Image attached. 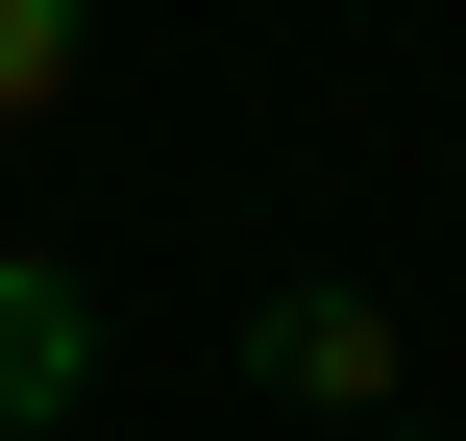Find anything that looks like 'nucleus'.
<instances>
[{
  "label": "nucleus",
  "mask_w": 466,
  "mask_h": 441,
  "mask_svg": "<svg viewBox=\"0 0 466 441\" xmlns=\"http://www.w3.org/2000/svg\"><path fill=\"white\" fill-rule=\"evenodd\" d=\"M344 441H393V417H344Z\"/></svg>",
  "instance_id": "4"
},
{
  "label": "nucleus",
  "mask_w": 466,
  "mask_h": 441,
  "mask_svg": "<svg viewBox=\"0 0 466 441\" xmlns=\"http://www.w3.org/2000/svg\"><path fill=\"white\" fill-rule=\"evenodd\" d=\"M98 393V319H74V270H0V417H74Z\"/></svg>",
  "instance_id": "2"
},
{
  "label": "nucleus",
  "mask_w": 466,
  "mask_h": 441,
  "mask_svg": "<svg viewBox=\"0 0 466 441\" xmlns=\"http://www.w3.org/2000/svg\"><path fill=\"white\" fill-rule=\"evenodd\" d=\"M74 74H98V0H0V147H25Z\"/></svg>",
  "instance_id": "3"
},
{
  "label": "nucleus",
  "mask_w": 466,
  "mask_h": 441,
  "mask_svg": "<svg viewBox=\"0 0 466 441\" xmlns=\"http://www.w3.org/2000/svg\"><path fill=\"white\" fill-rule=\"evenodd\" d=\"M246 368H270V393H319V417H369V393H393V295H344V270H295V295L246 319Z\"/></svg>",
  "instance_id": "1"
}]
</instances>
